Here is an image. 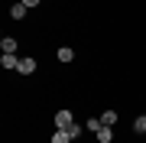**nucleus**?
I'll list each match as a JSON object with an SVG mask.
<instances>
[{
  "instance_id": "11",
  "label": "nucleus",
  "mask_w": 146,
  "mask_h": 143,
  "mask_svg": "<svg viewBox=\"0 0 146 143\" xmlns=\"http://www.w3.org/2000/svg\"><path fill=\"white\" fill-rule=\"evenodd\" d=\"M68 137L78 140V137H81V124H72V127H68Z\"/></svg>"
},
{
  "instance_id": "2",
  "label": "nucleus",
  "mask_w": 146,
  "mask_h": 143,
  "mask_svg": "<svg viewBox=\"0 0 146 143\" xmlns=\"http://www.w3.org/2000/svg\"><path fill=\"white\" fill-rule=\"evenodd\" d=\"M0 65H3L7 72H16V69H20V59H16V52H3V59H0Z\"/></svg>"
},
{
  "instance_id": "5",
  "label": "nucleus",
  "mask_w": 146,
  "mask_h": 143,
  "mask_svg": "<svg viewBox=\"0 0 146 143\" xmlns=\"http://www.w3.org/2000/svg\"><path fill=\"white\" fill-rule=\"evenodd\" d=\"M114 140V127H101L98 130V143H110Z\"/></svg>"
},
{
  "instance_id": "8",
  "label": "nucleus",
  "mask_w": 146,
  "mask_h": 143,
  "mask_svg": "<svg viewBox=\"0 0 146 143\" xmlns=\"http://www.w3.org/2000/svg\"><path fill=\"white\" fill-rule=\"evenodd\" d=\"M72 59H75L72 49H68V46H58V62H72Z\"/></svg>"
},
{
  "instance_id": "12",
  "label": "nucleus",
  "mask_w": 146,
  "mask_h": 143,
  "mask_svg": "<svg viewBox=\"0 0 146 143\" xmlns=\"http://www.w3.org/2000/svg\"><path fill=\"white\" fill-rule=\"evenodd\" d=\"M84 127H88V130H94V133H98L101 127H104V124H101V117H98V120H88V124H84Z\"/></svg>"
},
{
  "instance_id": "4",
  "label": "nucleus",
  "mask_w": 146,
  "mask_h": 143,
  "mask_svg": "<svg viewBox=\"0 0 146 143\" xmlns=\"http://www.w3.org/2000/svg\"><path fill=\"white\" fill-rule=\"evenodd\" d=\"M26 10H29V7H23L20 0H16V3L10 7V16H13V20H23V16H26Z\"/></svg>"
},
{
  "instance_id": "9",
  "label": "nucleus",
  "mask_w": 146,
  "mask_h": 143,
  "mask_svg": "<svg viewBox=\"0 0 146 143\" xmlns=\"http://www.w3.org/2000/svg\"><path fill=\"white\" fill-rule=\"evenodd\" d=\"M0 49H3V52H16V39H13V36H3Z\"/></svg>"
},
{
  "instance_id": "3",
  "label": "nucleus",
  "mask_w": 146,
  "mask_h": 143,
  "mask_svg": "<svg viewBox=\"0 0 146 143\" xmlns=\"http://www.w3.org/2000/svg\"><path fill=\"white\" fill-rule=\"evenodd\" d=\"M20 75H33L36 72V59H20V69H16Z\"/></svg>"
},
{
  "instance_id": "10",
  "label": "nucleus",
  "mask_w": 146,
  "mask_h": 143,
  "mask_svg": "<svg viewBox=\"0 0 146 143\" xmlns=\"http://www.w3.org/2000/svg\"><path fill=\"white\" fill-rule=\"evenodd\" d=\"M133 130L136 133H146V114L143 117H133Z\"/></svg>"
},
{
  "instance_id": "13",
  "label": "nucleus",
  "mask_w": 146,
  "mask_h": 143,
  "mask_svg": "<svg viewBox=\"0 0 146 143\" xmlns=\"http://www.w3.org/2000/svg\"><path fill=\"white\" fill-rule=\"evenodd\" d=\"M20 3H23V7H29V10H33V7H39V0H20Z\"/></svg>"
},
{
  "instance_id": "7",
  "label": "nucleus",
  "mask_w": 146,
  "mask_h": 143,
  "mask_svg": "<svg viewBox=\"0 0 146 143\" xmlns=\"http://www.w3.org/2000/svg\"><path fill=\"white\" fill-rule=\"evenodd\" d=\"M52 143H72L68 130H58V127H55V133H52Z\"/></svg>"
},
{
  "instance_id": "6",
  "label": "nucleus",
  "mask_w": 146,
  "mask_h": 143,
  "mask_svg": "<svg viewBox=\"0 0 146 143\" xmlns=\"http://www.w3.org/2000/svg\"><path fill=\"white\" fill-rule=\"evenodd\" d=\"M101 124H104V127H114L117 124V111H104L101 114Z\"/></svg>"
},
{
  "instance_id": "1",
  "label": "nucleus",
  "mask_w": 146,
  "mask_h": 143,
  "mask_svg": "<svg viewBox=\"0 0 146 143\" xmlns=\"http://www.w3.org/2000/svg\"><path fill=\"white\" fill-rule=\"evenodd\" d=\"M72 124H75L72 111H58V114H55V127H58V130H68Z\"/></svg>"
}]
</instances>
